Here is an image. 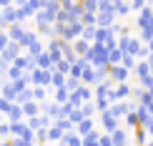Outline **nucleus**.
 I'll return each instance as SVG.
<instances>
[{"label": "nucleus", "mask_w": 153, "mask_h": 146, "mask_svg": "<svg viewBox=\"0 0 153 146\" xmlns=\"http://www.w3.org/2000/svg\"><path fill=\"white\" fill-rule=\"evenodd\" d=\"M68 98V91H63V88H60V91H58V101H65Z\"/></svg>", "instance_id": "10"}, {"label": "nucleus", "mask_w": 153, "mask_h": 146, "mask_svg": "<svg viewBox=\"0 0 153 146\" xmlns=\"http://www.w3.org/2000/svg\"><path fill=\"white\" fill-rule=\"evenodd\" d=\"M98 146H111V136H100V144Z\"/></svg>", "instance_id": "8"}, {"label": "nucleus", "mask_w": 153, "mask_h": 146, "mask_svg": "<svg viewBox=\"0 0 153 146\" xmlns=\"http://www.w3.org/2000/svg\"><path fill=\"white\" fill-rule=\"evenodd\" d=\"M143 3H146V0H133V8H138V10H141V8H143Z\"/></svg>", "instance_id": "12"}, {"label": "nucleus", "mask_w": 153, "mask_h": 146, "mask_svg": "<svg viewBox=\"0 0 153 146\" xmlns=\"http://www.w3.org/2000/svg\"><path fill=\"white\" fill-rule=\"evenodd\" d=\"M3 146H10V144H3Z\"/></svg>", "instance_id": "15"}, {"label": "nucleus", "mask_w": 153, "mask_h": 146, "mask_svg": "<svg viewBox=\"0 0 153 146\" xmlns=\"http://www.w3.org/2000/svg\"><path fill=\"white\" fill-rule=\"evenodd\" d=\"M120 58H123V55H120L118 50H111V63H118Z\"/></svg>", "instance_id": "3"}, {"label": "nucleus", "mask_w": 153, "mask_h": 146, "mask_svg": "<svg viewBox=\"0 0 153 146\" xmlns=\"http://www.w3.org/2000/svg\"><path fill=\"white\" fill-rule=\"evenodd\" d=\"M65 141H68V146H80V144H78V139H75V136H68Z\"/></svg>", "instance_id": "7"}, {"label": "nucleus", "mask_w": 153, "mask_h": 146, "mask_svg": "<svg viewBox=\"0 0 153 146\" xmlns=\"http://www.w3.org/2000/svg\"><path fill=\"white\" fill-rule=\"evenodd\" d=\"M10 3L13 0H0V8H10Z\"/></svg>", "instance_id": "13"}, {"label": "nucleus", "mask_w": 153, "mask_h": 146, "mask_svg": "<svg viewBox=\"0 0 153 146\" xmlns=\"http://www.w3.org/2000/svg\"><path fill=\"white\" fill-rule=\"evenodd\" d=\"M33 78H35V83H38V86H48L50 73H45V71H35V73H33Z\"/></svg>", "instance_id": "1"}, {"label": "nucleus", "mask_w": 153, "mask_h": 146, "mask_svg": "<svg viewBox=\"0 0 153 146\" xmlns=\"http://www.w3.org/2000/svg\"><path fill=\"white\" fill-rule=\"evenodd\" d=\"M113 76H116V78H126V71L123 68H113Z\"/></svg>", "instance_id": "4"}, {"label": "nucleus", "mask_w": 153, "mask_h": 146, "mask_svg": "<svg viewBox=\"0 0 153 146\" xmlns=\"http://www.w3.org/2000/svg\"><path fill=\"white\" fill-rule=\"evenodd\" d=\"M53 83H55V86H63V76H60V73L53 76Z\"/></svg>", "instance_id": "6"}, {"label": "nucleus", "mask_w": 153, "mask_h": 146, "mask_svg": "<svg viewBox=\"0 0 153 146\" xmlns=\"http://www.w3.org/2000/svg\"><path fill=\"white\" fill-rule=\"evenodd\" d=\"M25 113H28V116H33V113H35V103H25Z\"/></svg>", "instance_id": "5"}, {"label": "nucleus", "mask_w": 153, "mask_h": 146, "mask_svg": "<svg viewBox=\"0 0 153 146\" xmlns=\"http://www.w3.org/2000/svg\"><path fill=\"white\" fill-rule=\"evenodd\" d=\"M116 96H128V86H120V88H118V93H116Z\"/></svg>", "instance_id": "9"}, {"label": "nucleus", "mask_w": 153, "mask_h": 146, "mask_svg": "<svg viewBox=\"0 0 153 146\" xmlns=\"http://www.w3.org/2000/svg\"><path fill=\"white\" fill-rule=\"evenodd\" d=\"M50 61H53V58H50L48 53H40V58H38V63H40V68H48V66H50Z\"/></svg>", "instance_id": "2"}, {"label": "nucleus", "mask_w": 153, "mask_h": 146, "mask_svg": "<svg viewBox=\"0 0 153 146\" xmlns=\"http://www.w3.org/2000/svg\"><path fill=\"white\" fill-rule=\"evenodd\" d=\"M0 134H3V136H5V134H10V126H0Z\"/></svg>", "instance_id": "14"}, {"label": "nucleus", "mask_w": 153, "mask_h": 146, "mask_svg": "<svg viewBox=\"0 0 153 146\" xmlns=\"http://www.w3.org/2000/svg\"><path fill=\"white\" fill-rule=\"evenodd\" d=\"M136 139H138V144H146V134H143V131H138Z\"/></svg>", "instance_id": "11"}]
</instances>
